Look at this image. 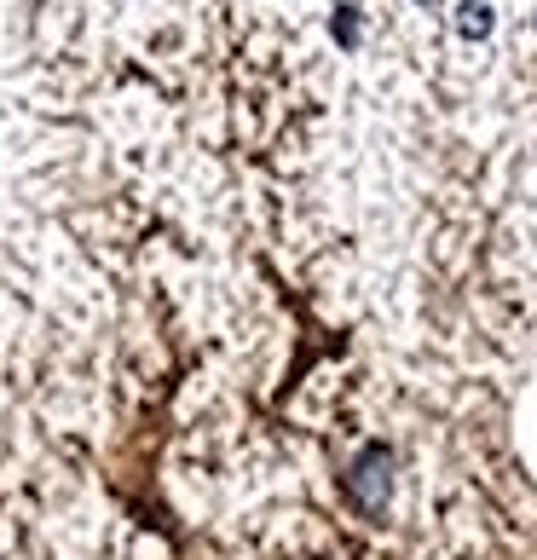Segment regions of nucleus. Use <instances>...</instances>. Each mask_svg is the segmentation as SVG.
Returning a JSON list of instances; mask_svg holds the SVG:
<instances>
[{
    "label": "nucleus",
    "mask_w": 537,
    "mask_h": 560,
    "mask_svg": "<svg viewBox=\"0 0 537 560\" xmlns=\"http://www.w3.org/2000/svg\"><path fill=\"white\" fill-rule=\"evenodd\" d=\"M329 40H336L341 52H359V47H364V7L341 0V7L329 12Z\"/></svg>",
    "instance_id": "nucleus-2"
},
{
    "label": "nucleus",
    "mask_w": 537,
    "mask_h": 560,
    "mask_svg": "<svg viewBox=\"0 0 537 560\" xmlns=\"http://www.w3.org/2000/svg\"><path fill=\"white\" fill-rule=\"evenodd\" d=\"M347 497L364 509V514H382L387 497H394V451L387 445H364L347 468Z\"/></svg>",
    "instance_id": "nucleus-1"
},
{
    "label": "nucleus",
    "mask_w": 537,
    "mask_h": 560,
    "mask_svg": "<svg viewBox=\"0 0 537 560\" xmlns=\"http://www.w3.org/2000/svg\"><path fill=\"white\" fill-rule=\"evenodd\" d=\"M417 7H440V0H417Z\"/></svg>",
    "instance_id": "nucleus-4"
},
{
    "label": "nucleus",
    "mask_w": 537,
    "mask_h": 560,
    "mask_svg": "<svg viewBox=\"0 0 537 560\" xmlns=\"http://www.w3.org/2000/svg\"><path fill=\"white\" fill-rule=\"evenodd\" d=\"M457 35L463 40H491V30H498V12H491V0H457Z\"/></svg>",
    "instance_id": "nucleus-3"
}]
</instances>
